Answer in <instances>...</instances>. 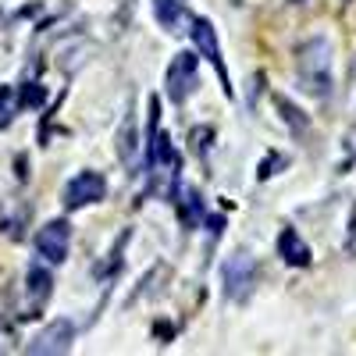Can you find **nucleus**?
<instances>
[{"mask_svg": "<svg viewBox=\"0 0 356 356\" xmlns=\"http://www.w3.org/2000/svg\"><path fill=\"white\" fill-rule=\"evenodd\" d=\"M296 68H300V86L307 89L310 97L317 100H328L332 97V86H335V75H332V43L324 36H314L300 47L296 54Z\"/></svg>", "mask_w": 356, "mask_h": 356, "instance_id": "obj_1", "label": "nucleus"}, {"mask_svg": "<svg viewBox=\"0 0 356 356\" xmlns=\"http://www.w3.org/2000/svg\"><path fill=\"white\" fill-rule=\"evenodd\" d=\"M196 68H200V57H196L193 50H182V54L171 57V65H168V72H164V89H168L171 104H186L196 89H200Z\"/></svg>", "mask_w": 356, "mask_h": 356, "instance_id": "obj_2", "label": "nucleus"}, {"mask_svg": "<svg viewBox=\"0 0 356 356\" xmlns=\"http://www.w3.org/2000/svg\"><path fill=\"white\" fill-rule=\"evenodd\" d=\"M189 40H193V47L200 50V57H207V61L214 65V72H218V79H221V89H225V97H232V79H228L225 57H221V47H218L214 22H211V18H193V22H189Z\"/></svg>", "mask_w": 356, "mask_h": 356, "instance_id": "obj_3", "label": "nucleus"}, {"mask_svg": "<svg viewBox=\"0 0 356 356\" xmlns=\"http://www.w3.org/2000/svg\"><path fill=\"white\" fill-rule=\"evenodd\" d=\"M221 278H225V296L235 303H243L246 296L253 292L257 285V264L250 253H232L221 267Z\"/></svg>", "mask_w": 356, "mask_h": 356, "instance_id": "obj_4", "label": "nucleus"}, {"mask_svg": "<svg viewBox=\"0 0 356 356\" xmlns=\"http://www.w3.org/2000/svg\"><path fill=\"white\" fill-rule=\"evenodd\" d=\"M40 260L47 264H65L68 260V250H72V225L65 218H54L47 221L40 232H36V239H33Z\"/></svg>", "mask_w": 356, "mask_h": 356, "instance_id": "obj_5", "label": "nucleus"}, {"mask_svg": "<svg viewBox=\"0 0 356 356\" xmlns=\"http://www.w3.org/2000/svg\"><path fill=\"white\" fill-rule=\"evenodd\" d=\"M104 196H107V182H104L100 171H79L65 186V207L68 211H82L89 203H100Z\"/></svg>", "mask_w": 356, "mask_h": 356, "instance_id": "obj_6", "label": "nucleus"}, {"mask_svg": "<svg viewBox=\"0 0 356 356\" xmlns=\"http://www.w3.org/2000/svg\"><path fill=\"white\" fill-rule=\"evenodd\" d=\"M54 296V275L43 260H33L25 267V300H29V314L22 317H40V310L47 307V300Z\"/></svg>", "mask_w": 356, "mask_h": 356, "instance_id": "obj_7", "label": "nucleus"}, {"mask_svg": "<svg viewBox=\"0 0 356 356\" xmlns=\"http://www.w3.org/2000/svg\"><path fill=\"white\" fill-rule=\"evenodd\" d=\"M72 339H75V324L68 321V317H57V321H50L47 324V328L33 339V342H29L25 349L29 353H68L72 349Z\"/></svg>", "mask_w": 356, "mask_h": 356, "instance_id": "obj_8", "label": "nucleus"}, {"mask_svg": "<svg viewBox=\"0 0 356 356\" xmlns=\"http://www.w3.org/2000/svg\"><path fill=\"white\" fill-rule=\"evenodd\" d=\"M168 200L175 203V211H178V221H182V228L186 232H193V228H200V221H203V214H207V207H203V196L196 193V189H189V186H171L168 189Z\"/></svg>", "mask_w": 356, "mask_h": 356, "instance_id": "obj_9", "label": "nucleus"}, {"mask_svg": "<svg viewBox=\"0 0 356 356\" xmlns=\"http://www.w3.org/2000/svg\"><path fill=\"white\" fill-rule=\"evenodd\" d=\"M278 257L289 264V267H307L314 257H310V246L303 243V235L296 232L292 225H285L278 232Z\"/></svg>", "mask_w": 356, "mask_h": 356, "instance_id": "obj_10", "label": "nucleus"}, {"mask_svg": "<svg viewBox=\"0 0 356 356\" xmlns=\"http://www.w3.org/2000/svg\"><path fill=\"white\" fill-rule=\"evenodd\" d=\"M154 18L164 33H182V29L193 22L186 0H154Z\"/></svg>", "mask_w": 356, "mask_h": 356, "instance_id": "obj_11", "label": "nucleus"}, {"mask_svg": "<svg viewBox=\"0 0 356 356\" xmlns=\"http://www.w3.org/2000/svg\"><path fill=\"white\" fill-rule=\"evenodd\" d=\"M275 107H278V114H282V122L292 129V136H307V129H310V118L296 107L292 100H285V97H275Z\"/></svg>", "mask_w": 356, "mask_h": 356, "instance_id": "obj_12", "label": "nucleus"}, {"mask_svg": "<svg viewBox=\"0 0 356 356\" xmlns=\"http://www.w3.org/2000/svg\"><path fill=\"white\" fill-rule=\"evenodd\" d=\"M136 150H139L136 114H129V118H125V125H122V132H118V154H122V161H125V164H132V161H136Z\"/></svg>", "mask_w": 356, "mask_h": 356, "instance_id": "obj_13", "label": "nucleus"}, {"mask_svg": "<svg viewBox=\"0 0 356 356\" xmlns=\"http://www.w3.org/2000/svg\"><path fill=\"white\" fill-rule=\"evenodd\" d=\"M15 100H18V111H36L47 104V89L40 82H25L15 89Z\"/></svg>", "mask_w": 356, "mask_h": 356, "instance_id": "obj_14", "label": "nucleus"}, {"mask_svg": "<svg viewBox=\"0 0 356 356\" xmlns=\"http://www.w3.org/2000/svg\"><path fill=\"white\" fill-rule=\"evenodd\" d=\"M18 114V100H15V86H0V129H8Z\"/></svg>", "mask_w": 356, "mask_h": 356, "instance_id": "obj_15", "label": "nucleus"}, {"mask_svg": "<svg viewBox=\"0 0 356 356\" xmlns=\"http://www.w3.org/2000/svg\"><path fill=\"white\" fill-rule=\"evenodd\" d=\"M211 139H214V129H211V125H203V129H193V132H189L193 154H196V157H207V150H211Z\"/></svg>", "mask_w": 356, "mask_h": 356, "instance_id": "obj_16", "label": "nucleus"}, {"mask_svg": "<svg viewBox=\"0 0 356 356\" xmlns=\"http://www.w3.org/2000/svg\"><path fill=\"white\" fill-rule=\"evenodd\" d=\"M278 168H289V157H282V154H267V161L260 164L257 178H260V182H264V178H271V175H278Z\"/></svg>", "mask_w": 356, "mask_h": 356, "instance_id": "obj_17", "label": "nucleus"}, {"mask_svg": "<svg viewBox=\"0 0 356 356\" xmlns=\"http://www.w3.org/2000/svg\"><path fill=\"white\" fill-rule=\"evenodd\" d=\"M203 225H207V232H211L214 239L225 232V218H221V214H203Z\"/></svg>", "mask_w": 356, "mask_h": 356, "instance_id": "obj_18", "label": "nucleus"}, {"mask_svg": "<svg viewBox=\"0 0 356 356\" xmlns=\"http://www.w3.org/2000/svg\"><path fill=\"white\" fill-rule=\"evenodd\" d=\"M15 164H18V178H22V182H25V178H29V171H25V157H18Z\"/></svg>", "mask_w": 356, "mask_h": 356, "instance_id": "obj_19", "label": "nucleus"}, {"mask_svg": "<svg viewBox=\"0 0 356 356\" xmlns=\"http://www.w3.org/2000/svg\"><path fill=\"white\" fill-rule=\"evenodd\" d=\"M0 328H4V321H0Z\"/></svg>", "mask_w": 356, "mask_h": 356, "instance_id": "obj_20", "label": "nucleus"}, {"mask_svg": "<svg viewBox=\"0 0 356 356\" xmlns=\"http://www.w3.org/2000/svg\"><path fill=\"white\" fill-rule=\"evenodd\" d=\"M296 4H300V0H296Z\"/></svg>", "mask_w": 356, "mask_h": 356, "instance_id": "obj_21", "label": "nucleus"}]
</instances>
